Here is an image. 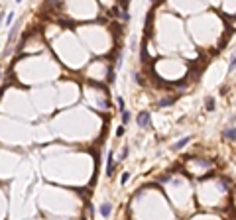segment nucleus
<instances>
[{
  "label": "nucleus",
  "mask_w": 236,
  "mask_h": 220,
  "mask_svg": "<svg viewBox=\"0 0 236 220\" xmlns=\"http://www.w3.org/2000/svg\"><path fill=\"white\" fill-rule=\"evenodd\" d=\"M136 124L140 128H148L150 126V112H140L138 118H136Z\"/></svg>",
  "instance_id": "obj_1"
},
{
  "label": "nucleus",
  "mask_w": 236,
  "mask_h": 220,
  "mask_svg": "<svg viewBox=\"0 0 236 220\" xmlns=\"http://www.w3.org/2000/svg\"><path fill=\"white\" fill-rule=\"evenodd\" d=\"M191 140H193V136H185L183 140H179V142H177L175 145H173V149L177 151V149H181V147H185V145H187V143L191 142Z\"/></svg>",
  "instance_id": "obj_2"
},
{
  "label": "nucleus",
  "mask_w": 236,
  "mask_h": 220,
  "mask_svg": "<svg viewBox=\"0 0 236 220\" xmlns=\"http://www.w3.org/2000/svg\"><path fill=\"white\" fill-rule=\"evenodd\" d=\"M224 138L226 140H230V142H234L236 140V128H226L224 130Z\"/></svg>",
  "instance_id": "obj_3"
},
{
  "label": "nucleus",
  "mask_w": 236,
  "mask_h": 220,
  "mask_svg": "<svg viewBox=\"0 0 236 220\" xmlns=\"http://www.w3.org/2000/svg\"><path fill=\"white\" fill-rule=\"evenodd\" d=\"M112 165H114V157H112V151H110L108 159H106V175H112Z\"/></svg>",
  "instance_id": "obj_4"
},
{
  "label": "nucleus",
  "mask_w": 236,
  "mask_h": 220,
  "mask_svg": "<svg viewBox=\"0 0 236 220\" xmlns=\"http://www.w3.org/2000/svg\"><path fill=\"white\" fill-rule=\"evenodd\" d=\"M110 210H112L110 204H102V206H101V214H102V216H108V214H110Z\"/></svg>",
  "instance_id": "obj_5"
},
{
  "label": "nucleus",
  "mask_w": 236,
  "mask_h": 220,
  "mask_svg": "<svg viewBox=\"0 0 236 220\" xmlns=\"http://www.w3.org/2000/svg\"><path fill=\"white\" fill-rule=\"evenodd\" d=\"M173 102H175V96L173 98H161L159 100V106H171Z\"/></svg>",
  "instance_id": "obj_6"
},
{
  "label": "nucleus",
  "mask_w": 236,
  "mask_h": 220,
  "mask_svg": "<svg viewBox=\"0 0 236 220\" xmlns=\"http://www.w3.org/2000/svg\"><path fill=\"white\" fill-rule=\"evenodd\" d=\"M236 69V53L232 55V59H230V65H228V73H232Z\"/></svg>",
  "instance_id": "obj_7"
},
{
  "label": "nucleus",
  "mask_w": 236,
  "mask_h": 220,
  "mask_svg": "<svg viewBox=\"0 0 236 220\" xmlns=\"http://www.w3.org/2000/svg\"><path fill=\"white\" fill-rule=\"evenodd\" d=\"M120 114H122V122H124V124L130 120V112H128V110H124V112H120Z\"/></svg>",
  "instance_id": "obj_8"
},
{
  "label": "nucleus",
  "mask_w": 236,
  "mask_h": 220,
  "mask_svg": "<svg viewBox=\"0 0 236 220\" xmlns=\"http://www.w3.org/2000/svg\"><path fill=\"white\" fill-rule=\"evenodd\" d=\"M205 106H207V110H213L214 108V100L213 98H207V104H205Z\"/></svg>",
  "instance_id": "obj_9"
},
{
  "label": "nucleus",
  "mask_w": 236,
  "mask_h": 220,
  "mask_svg": "<svg viewBox=\"0 0 236 220\" xmlns=\"http://www.w3.org/2000/svg\"><path fill=\"white\" fill-rule=\"evenodd\" d=\"M124 134V126H118V128H116V136H118V138H120V136H122Z\"/></svg>",
  "instance_id": "obj_10"
},
{
  "label": "nucleus",
  "mask_w": 236,
  "mask_h": 220,
  "mask_svg": "<svg viewBox=\"0 0 236 220\" xmlns=\"http://www.w3.org/2000/svg\"><path fill=\"white\" fill-rule=\"evenodd\" d=\"M118 106H120V112H124V110H126V108H124V100H122V98H118Z\"/></svg>",
  "instance_id": "obj_11"
},
{
  "label": "nucleus",
  "mask_w": 236,
  "mask_h": 220,
  "mask_svg": "<svg viewBox=\"0 0 236 220\" xmlns=\"http://www.w3.org/2000/svg\"><path fill=\"white\" fill-rule=\"evenodd\" d=\"M169 179H171V177H169V175H163V177H159V181H161V183H167Z\"/></svg>",
  "instance_id": "obj_12"
},
{
  "label": "nucleus",
  "mask_w": 236,
  "mask_h": 220,
  "mask_svg": "<svg viewBox=\"0 0 236 220\" xmlns=\"http://www.w3.org/2000/svg\"><path fill=\"white\" fill-rule=\"evenodd\" d=\"M126 155H128V147H124V149H122V153H120V159H124Z\"/></svg>",
  "instance_id": "obj_13"
},
{
  "label": "nucleus",
  "mask_w": 236,
  "mask_h": 220,
  "mask_svg": "<svg viewBox=\"0 0 236 220\" xmlns=\"http://www.w3.org/2000/svg\"><path fill=\"white\" fill-rule=\"evenodd\" d=\"M128 179H130V173H124V175H122V183H126Z\"/></svg>",
  "instance_id": "obj_14"
},
{
  "label": "nucleus",
  "mask_w": 236,
  "mask_h": 220,
  "mask_svg": "<svg viewBox=\"0 0 236 220\" xmlns=\"http://www.w3.org/2000/svg\"><path fill=\"white\" fill-rule=\"evenodd\" d=\"M12 18H14V14L10 12V14H8V20H6V24H12Z\"/></svg>",
  "instance_id": "obj_15"
}]
</instances>
